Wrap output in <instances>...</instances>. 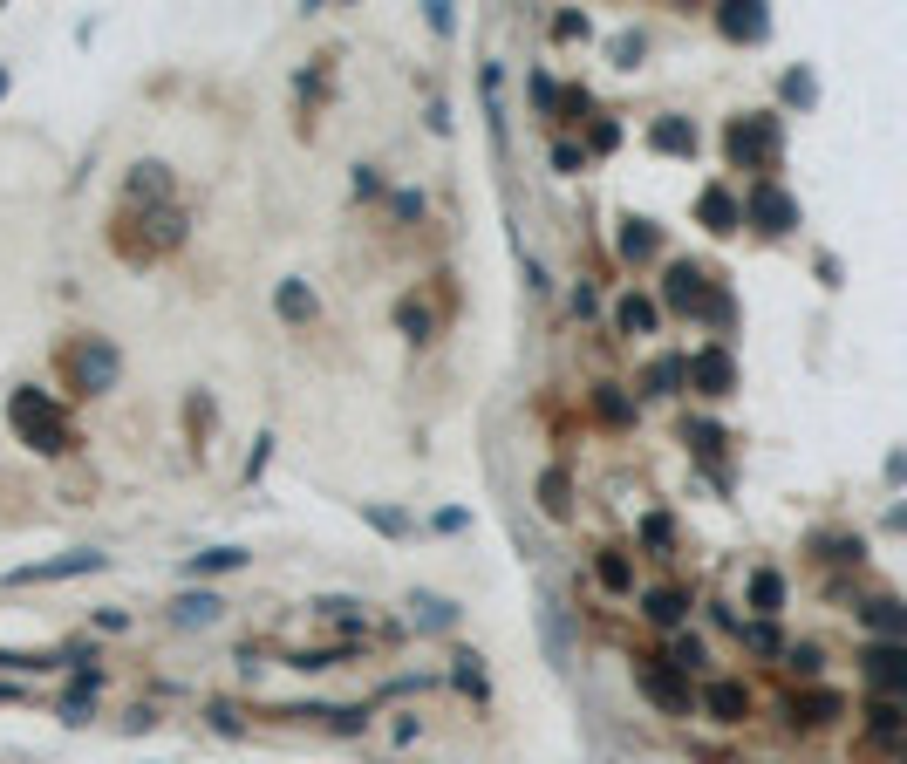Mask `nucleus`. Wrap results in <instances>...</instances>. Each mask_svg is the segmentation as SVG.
Here are the masks:
<instances>
[{
	"label": "nucleus",
	"mask_w": 907,
	"mask_h": 764,
	"mask_svg": "<svg viewBox=\"0 0 907 764\" xmlns=\"http://www.w3.org/2000/svg\"><path fill=\"white\" fill-rule=\"evenodd\" d=\"M621 246H628V260H642V253H655V232H642V226H628V239H621Z\"/></svg>",
	"instance_id": "nucleus-26"
},
{
	"label": "nucleus",
	"mask_w": 907,
	"mask_h": 764,
	"mask_svg": "<svg viewBox=\"0 0 907 764\" xmlns=\"http://www.w3.org/2000/svg\"><path fill=\"white\" fill-rule=\"evenodd\" d=\"M689 376H696L703 396H730V389H737V362H730V348H703V355L689 362Z\"/></svg>",
	"instance_id": "nucleus-4"
},
{
	"label": "nucleus",
	"mask_w": 907,
	"mask_h": 764,
	"mask_svg": "<svg viewBox=\"0 0 907 764\" xmlns=\"http://www.w3.org/2000/svg\"><path fill=\"white\" fill-rule=\"evenodd\" d=\"M601 587H614V594L628 587V560L621 553H601Z\"/></svg>",
	"instance_id": "nucleus-21"
},
{
	"label": "nucleus",
	"mask_w": 907,
	"mask_h": 764,
	"mask_svg": "<svg viewBox=\"0 0 907 764\" xmlns=\"http://www.w3.org/2000/svg\"><path fill=\"white\" fill-rule=\"evenodd\" d=\"M771 151V123L757 130V123H730V157L737 164H751V157H764Z\"/></svg>",
	"instance_id": "nucleus-13"
},
{
	"label": "nucleus",
	"mask_w": 907,
	"mask_h": 764,
	"mask_svg": "<svg viewBox=\"0 0 907 764\" xmlns=\"http://www.w3.org/2000/svg\"><path fill=\"white\" fill-rule=\"evenodd\" d=\"M594 396H601V417H607V423H628V403H621V396H614V382H601V389H594Z\"/></svg>",
	"instance_id": "nucleus-23"
},
{
	"label": "nucleus",
	"mask_w": 907,
	"mask_h": 764,
	"mask_svg": "<svg viewBox=\"0 0 907 764\" xmlns=\"http://www.w3.org/2000/svg\"><path fill=\"white\" fill-rule=\"evenodd\" d=\"M696 212H703V219H710V232H737V205H730V191H703V198H696Z\"/></svg>",
	"instance_id": "nucleus-14"
},
{
	"label": "nucleus",
	"mask_w": 907,
	"mask_h": 764,
	"mask_svg": "<svg viewBox=\"0 0 907 764\" xmlns=\"http://www.w3.org/2000/svg\"><path fill=\"white\" fill-rule=\"evenodd\" d=\"M860 621H867L873 635H894V642H907V608H901V601H867V608H860Z\"/></svg>",
	"instance_id": "nucleus-11"
},
{
	"label": "nucleus",
	"mask_w": 907,
	"mask_h": 764,
	"mask_svg": "<svg viewBox=\"0 0 907 764\" xmlns=\"http://www.w3.org/2000/svg\"><path fill=\"white\" fill-rule=\"evenodd\" d=\"M655 321H662V314H655L648 294H628V301H621V328H628V335H655Z\"/></svg>",
	"instance_id": "nucleus-16"
},
{
	"label": "nucleus",
	"mask_w": 907,
	"mask_h": 764,
	"mask_svg": "<svg viewBox=\"0 0 907 764\" xmlns=\"http://www.w3.org/2000/svg\"><path fill=\"white\" fill-rule=\"evenodd\" d=\"M751 608H757V614H778V608H785V580H778L771 567L751 573Z\"/></svg>",
	"instance_id": "nucleus-15"
},
{
	"label": "nucleus",
	"mask_w": 907,
	"mask_h": 764,
	"mask_svg": "<svg viewBox=\"0 0 907 764\" xmlns=\"http://www.w3.org/2000/svg\"><path fill=\"white\" fill-rule=\"evenodd\" d=\"M416 621H423V628H451V608H444V601H416Z\"/></svg>",
	"instance_id": "nucleus-24"
},
{
	"label": "nucleus",
	"mask_w": 907,
	"mask_h": 764,
	"mask_svg": "<svg viewBox=\"0 0 907 764\" xmlns=\"http://www.w3.org/2000/svg\"><path fill=\"white\" fill-rule=\"evenodd\" d=\"M219 614H226L219 594H185V601H171V621H178V628H205V621H219Z\"/></svg>",
	"instance_id": "nucleus-10"
},
{
	"label": "nucleus",
	"mask_w": 907,
	"mask_h": 764,
	"mask_svg": "<svg viewBox=\"0 0 907 764\" xmlns=\"http://www.w3.org/2000/svg\"><path fill=\"white\" fill-rule=\"evenodd\" d=\"M62 382L76 389V396H103L116 382V348L103 335H89V342H69L62 348Z\"/></svg>",
	"instance_id": "nucleus-2"
},
{
	"label": "nucleus",
	"mask_w": 907,
	"mask_h": 764,
	"mask_svg": "<svg viewBox=\"0 0 907 764\" xmlns=\"http://www.w3.org/2000/svg\"><path fill=\"white\" fill-rule=\"evenodd\" d=\"M717 28L730 41H757L764 35V7H751V0H730V7H717Z\"/></svg>",
	"instance_id": "nucleus-8"
},
{
	"label": "nucleus",
	"mask_w": 907,
	"mask_h": 764,
	"mask_svg": "<svg viewBox=\"0 0 907 764\" xmlns=\"http://www.w3.org/2000/svg\"><path fill=\"white\" fill-rule=\"evenodd\" d=\"M682 608H689V601H682L676 587H655V594H642V614L655 621V628H682Z\"/></svg>",
	"instance_id": "nucleus-12"
},
{
	"label": "nucleus",
	"mask_w": 907,
	"mask_h": 764,
	"mask_svg": "<svg viewBox=\"0 0 907 764\" xmlns=\"http://www.w3.org/2000/svg\"><path fill=\"white\" fill-rule=\"evenodd\" d=\"M635 683H642V696H648V703H662L669 717H689V703H696V696H689V683H682L669 662H642V676H635Z\"/></svg>",
	"instance_id": "nucleus-3"
},
{
	"label": "nucleus",
	"mask_w": 907,
	"mask_h": 764,
	"mask_svg": "<svg viewBox=\"0 0 907 764\" xmlns=\"http://www.w3.org/2000/svg\"><path fill=\"white\" fill-rule=\"evenodd\" d=\"M682 382V362L676 355H662V362H655V389H662V396H669V389H676Z\"/></svg>",
	"instance_id": "nucleus-25"
},
{
	"label": "nucleus",
	"mask_w": 907,
	"mask_h": 764,
	"mask_svg": "<svg viewBox=\"0 0 907 764\" xmlns=\"http://www.w3.org/2000/svg\"><path fill=\"white\" fill-rule=\"evenodd\" d=\"M703 703H710V717H717V724H744V710H751L744 683H710V689H703Z\"/></svg>",
	"instance_id": "nucleus-9"
},
{
	"label": "nucleus",
	"mask_w": 907,
	"mask_h": 764,
	"mask_svg": "<svg viewBox=\"0 0 907 764\" xmlns=\"http://www.w3.org/2000/svg\"><path fill=\"white\" fill-rule=\"evenodd\" d=\"M280 314H287V321H307V314H314L307 287H287V294H280Z\"/></svg>",
	"instance_id": "nucleus-22"
},
{
	"label": "nucleus",
	"mask_w": 907,
	"mask_h": 764,
	"mask_svg": "<svg viewBox=\"0 0 907 764\" xmlns=\"http://www.w3.org/2000/svg\"><path fill=\"white\" fill-rule=\"evenodd\" d=\"M539 498H546V512H553V519H567V512H573V498H567V471H546V478H539Z\"/></svg>",
	"instance_id": "nucleus-18"
},
{
	"label": "nucleus",
	"mask_w": 907,
	"mask_h": 764,
	"mask_svg": "<svg viewBox=\"0 0 907 764\" xmlns=\"http://www.w3.org/2000/svg\"><path fill=\"white\" fill-rule=\"evenodd\" d=\"M648 144H655V151H696V130H689L682 116H669V123L648 130Z\"/></svg>",
	"instance_id": "nucleus-17"
},
{
	"label": "nucleus",
	"mask_w": 907,
	"mask_h": 764,
	"mask_svg": "<svg viewBox=\"0 0 907 764\" xmlns=\"http://www.w3.org/2000/svg\"><path fill=\"white\" fill-rule=\"evenodd\" d=\"M867 676L880 689H901L907 696V642H873L867 649Z\"/></svg>",
	"instance_id": "nucleus-5"
},
{
	"label": "nucleus",
	"mask_w": 907,
	"mask_h": 764,
	"mask_svg": "<svg viewBox=\"0 0 907 764\" xmlns=\"http://www.w3.org/2000/svg\"><path fill=\"white\" fill-rule=\"evenodd\" d=\"M110 553H69V560H41V567H21L14 587H35V580H76V573H96Z\"/></svg>",
	"instance_id": "nucleus-6"
},
{
	"label": "nucleus",
	"mask_w": 907,
	"mask_h": 764,
	"mask_svg": "<svg viewBox=\"0 0 907 764\" xmlns=\"http://www.w3.org/2000/svg\"><path fill=\"white\" fill-rule=\"evenodd\" d=\"M457 683L471 689V696H485V676H478V669H471V655H457Z\"/></svg>",
	"instance_id": "nucleus-27"
},
{
	"label": "nucleus",
	"mask_w": 907,
	"mask_h": 764,
	"mask_svg": "<svg viewBox=\"0 0 907 764\" xmlns=\"http://www.w3.org/2000/svg\"><path fill=\"white\" fill-rule=\"evenodd\" d=\"M239 560H246L239 546H219V553H198L191 567H198V573H219V567H239Z\"/></svg>",
	"instance_id": "nucleus-20"
},
{
	"label": "nucleus",
	"mask_w": 907,
	"mask_h": 764,
	"mask_svg": "<svg viewBox=\"0 0 907 764\" xmlns=\"http://www.w3.org/2000/svg\"><path fill=\"white\" fill-rule=\"evenodd\" d=\"M7 423H14V437H21L28 451H62V444H69V423L55 417V403H48L41 389H14V396H7Z\"/></svg>",
	"instance_id": "nucleus-1"
},
{
	"label": "nucleus",
	"mask_w": 907,
	"mask_h": 764,
	"mask_svg": "<svg viewBox=\"0 0 907 764\" xmlns=\"http://www.w3.org/2000/svg\"><path fill=\"white\" fill-rule=\"evenodd\" d=\"M0 89H7V76H0Z\"/></svg>",
	"instance_id": "nucleus-29"
},
{
	"label": "nucleus",
	"mask_w": 907,
	"mask_h": 764,
	"mask_svg": "<svg viewBox=\"0 0 907 764\" xmlns=\"http://www.w3.org/2000/svg\"><path fill=\"white\" fill-rule=\"evenodd\" d=\"M792 669L798 676H819V649H792Z\"/></svg>",
	"instance_id": "nucleus-28"
},
{
	"label": "nucleus",
	"mask_w": 907,
	"mask_h": 764,
	"mask_svg": "<svg viewBox=\"0 0 907 764\" xmlns=\"http://www.w3.org/2000/svg\"><path fill=\"white\" fill-rule=\"evenodd\" d=\"M751 219H764V232H792L798 226V205L778 185H764V191H751Z\"/></svg>",
	"instance_id": "nucleus-7"
},
{
	"label": "nucleus",
	"mask_w": 907,
	"mask_h": 764,
	"mask_svg": "<svg viewBox=\"0 0 907 764\" xmlns=\"http://www.w3.org/2000/svg\"><path fill=\"white\" fill-rule=\"evenodd\" d=\"M164 191V164H137V178H130V198H151Z\"/></svg>",
	"instance_id": "nucleus-19"
}]
</instances>
